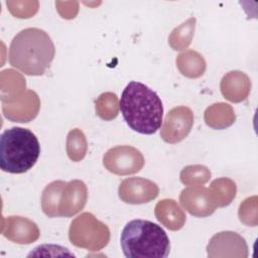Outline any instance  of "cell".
<instances>
[{
    "instance_id": "8",
    "label": "cell",
    "mask_w": 258,
    "mask_h": 258,
    "mask_svg": "<svg viewBox=\"0 0 258 258\" xmlns=\"http://www.w3.org/2000/svg\"><path fill=\"white\" fill-rule=\"evenodd\" d=\"M159 192L157 184L142 177L124 179L118 189L119 198L127 204H144L154 200Z\"/></svg>"
},
{
    "instance_id": "7",
    "label": "cell",
    "mask_w": 258,
    "mask_h": 258,
    "mask_svg": "<svg viewBox=\"0 0 258 258\" xmlns=\"http://www.w3.org/2000/svg\"><path fill=\"white\" fill-rule=\"evenodd\" d=\"M192 125V111L188 107L178 106L167 113L160 135L165 142L176 143L188 135Z\"/></svg>"
},
{
    "instance_id": "13",
    "label": "cell",
    "mask_w": 258,
    "mask_h": 258,
    "mask_svg": "<svg viewBox=\"0 0 258 258\" xmlns=\"http://www.w3.org/2000/svg\"><path fill=\"white\" fill-rule=\"evenodd\" d=\"M155 216L157 220L164 226L166 225L169 216H171L178 229L183 226L185 221V216L183 212L179 209V207L173 200H162L158 202L155 207Z\"/></svg>"
},
{
    "instance_id": "5",
    "label": "cell",
    "mask_w": 258,
    "mask_h": 258,
    "mask_svg": "<svg viewBox=\"0 0 258 258\" xmlns=\"http://www.w3.org/2000/svg\"><path fill=\"white\" fill-rule=\"evenodd\" d=\"M105 232H110L105 224L98 221L94 215L84 213L72 222L69 231V238L72 244L77 247L98 251L108 244L110 235L92 233Z\"/></svg>"
},
{
    "instance_id": "6",
    "label": "cell",
    "mask_w": 258,
    "mask_h": 258,
    "mask_svg": "<svg viewBox=\"0 0 258 258\" xmlns=\"http://www.w3.org/2000/svg\"><path fill=\"white\" fill-rule=\"evenodd\" d=\"M103 164L112 173L118 175L133 174L143 167L144 157L138 149L132 146H116L104 154Z\"/></svg>"
},
{
    "instance_id": "9",
    "label": "cell",
    "mask_w": 258,
    "mask_h": 258,
    "mask_svg": "<svg viewBox=\"0 0 258 258\" xmlns=\"http://www.w3.org/2000/svg\"><path fill=\"white\" fill-rule=\"evenodd\" d=\"M179 201L182 207L196 217L210 216L217 208L209 188L205 186L184 188L180 194Z\"/></svg>"
},
{
    "instance_id": "12",
    "label": "cell",
    "mask_w": 258,
    "mask_h": 258,
    "mask_svg": "<svg viewBox=\"0 0 258 258\" xmlns=\"http://www.w3.org/2000/svg\"><path fill=\"white\" fill-rule=\"evenodd\" d=\"M66 181L55 180L45 186L41 195V209L43 213L49 217H59V202Z\"/></svg>"
},
{
    "instance_id": "1",
    "label": "cell",
    "mask_w": 258,
    "mask_h": 258,
    "mask_svg": "<svg viewBox=\"0 0 258 258\" xmlns=\"http://www.w3.org/2000/svg\"><path fill=\"white\" fill-rule=\"evenodd\" d=\"M119 107L127 125L145 135L155 133L162 124L163 105L159 96L146 85L132 81L121 94Z\"/></svg>"
},
{
    "instance_id": "11",
    "label": "cell",
    "mask_w": 258,
    "mask_h": 258,
    "mask_svg": "<svg viewBox=\"0 0 258 258\" xmlns=\"http://www.w3.org/2000/svg\"><path fill=\"white\" fill-rule=\"evenodd\" d=\"M8 227L3 235L18 244H30L39 237V230L35 223L22 217H8Z\"/></svg>"
},
{
    "instance_id": "14",
    "label": "cell",
    "mask_w": 258,
    "mask_h": 258,
    "mask_svg": "<svg viewBox=\"0 0 258 258\" xmlns=\"http://www.w3.org/2000/svg\"><path fill=\"white\" fill-rule=\"evenodd\" d=\"M67 152L73 161H80L87 152V141L84 133L76 128L70 131L67 138Z\"/></svg>"
},
{
    "instance_id": "4",
    "label": "cell",
    "mask_w": 258,
    "mask_h": 258,
    "mask_svg": "<svg viewBox=\"0 0 258 258\" xmlns=\"http://www.w3.org/2000/svg\"><path fill=\"white\" fill-rule=\"evenodd\" d=\"M40 154V144L32 131L22 127L6 129L0 136V167L9 173H24Z\"/></svg>"
},
{
    "instance_id": "10",
    "label": "cell",
    "mask_w": 258,
    "mask_h": 258,
    "mask_svg": "<svg viewBox=\"0 0 258 258\" xmlns=\"http://www.w3.org/2000/svg\"><path fill=\"white\" fill-rule=\"evenodd\" d=\"M88 189L84 181L75 179L67 182L60 197L59 217H73L86 206Z\"/></svg>"
},
{
    "instance_id": "2",
    "label": "cell",
    "mask_w": 258,
    "mask_h": 258,
    "mask_svg": "<svg viewBox=\"0 0 258 258\" xmlns=\"http://www.w3.org/2000/svg\"><path fill=\"white\" fill-rule=\"evenodd\" d=\"M55 54L54 44L42 29L29 27L19 31L9 45V63L27 76H42Z\"/></svg>"
},
{
    "instance_id": "3",
    "label": "cell",
    "mask_w": 258,
    "mask_h": 258,
    "mask_svg": "<svg viewBox=\"0 0 258 258\" xmlns=\"http://www.w3.org/2000/svg\"><path fill=\"white\" fill-rule=\"evenodd\" d=\"M120 243L123 254L128 258H165L170 251L165 231L148 220L128 222L122 230Z\"/></svg>"
}]
</instances>
